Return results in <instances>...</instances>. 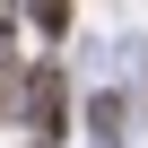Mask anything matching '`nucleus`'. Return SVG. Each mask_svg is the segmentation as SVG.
Returning a JSON list of instances; mask_svg holds the SVG:
<instances>
[{"mask_svg":"<svg viewBox=\"0 0 148 148\" xmlns=\"http://www.w3.org/2000/svg\"><path fill=\"white\" fill-rule=\"evenodd\" d=\"M122 122H131V96L122 87H96L87 96V139L96 148H122Z\"/></svg>","mask_w":148,"mask_h":148,"instance_id":"2","label":"nucleus"},{"mask_svg":"<svg viewBox=\"0 0 148 148\" xmlns=\"http://www.w3.org/2000/svg\"><path fill=\"white\" fill-rule=\"evenodd\" d=\"M18 122H26V148H70V70L61 61H26Z\"/></svg>","mask_w":148,"mask_h":148,"instance_id":"1","label":"nucleus"},{"mask_svg":"<svg viewBox=\"0 0 148 148\" xmlns=\"http://www.w3.org/2000/svg\"><path fill=\"white\" fill-rule=\"evenodd\" d=\"M18 96H26V52H0V122H18Z\"/></svg>","mask_w":148,"mask_h":148,"instance_id":"4","label":"nucleus"},{"mask_svg":"<svg viewBox=\"0 0 148 148\" xmlns=\"http://www.w3.org/2000/svg\"><path fill=\"white\" fill-rule=\"evenodd\" d=\"M35 26V44H70V26H79V9H61V0H44V9H18Z\"/></svg>","mask_w":148,"mask_h":148,"instance_id":"3","label":"nucleus"}]
</instances>
